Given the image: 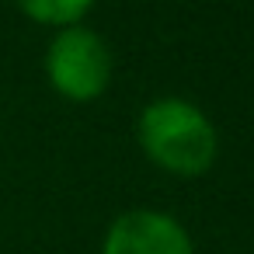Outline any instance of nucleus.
I'll return each instance as SVG.
<instances>
[{"mask_svg":"<svg viewBox=\"0 0 254 254\" xmlns=\"http://www.w3.org/2000/svg\"><path fill=\"white\" fill-rule=\"evenodd\" d=\"M21 11L42 25H63L70 28L73 21L84 18V11L94 4V0H18Z\"/></svg>","mask_w":254,"mask_h":254,"instance_id":"4","label":"nucleus"},{"mask_svg":"<svg viewBox=\"0 0 254 254\" xmlns=\"http://www.w3.org/2000/svg\"><path fill=\"white\" fill-rule=\"evenodd\" d=\"M46 73H49V84L63 98L91 101L112 80V53H108V46H105V39L98 32L70 25L49 46Z\"/></svg>","mask_w":254,"mask_h":254,"instance_id":"2","label":"nucleus"},{"mask_svg":"<svg viewBox=\"0 0 254 254\" xmlns=\"http://www.w3.org/2000/svg\"><path fill=\"white\" fill-rule=\"evenodd\" d=\"M136 139L143 153L181 178L205 174L216 160V129L212 122L181 98H157L139 112Z\"/></svg>","mask_w":254,"mask_h":254,"instance_id":"1","label":"nucleus"},{"mask_svg":"<svg viewBox=\"0 0 254 254\" xmlns=\"http://www.w3.org/2000/svg\"><path fill=\"white\" fill-rule=\"evenodd\" d=\"M101 254H195V251L188 230L174 216L157 209H132L108 226Z\"/></svg>","mask_w":254,"mask_h":254,"instance_id":"3","label":"nucleus"}]
</instances>
